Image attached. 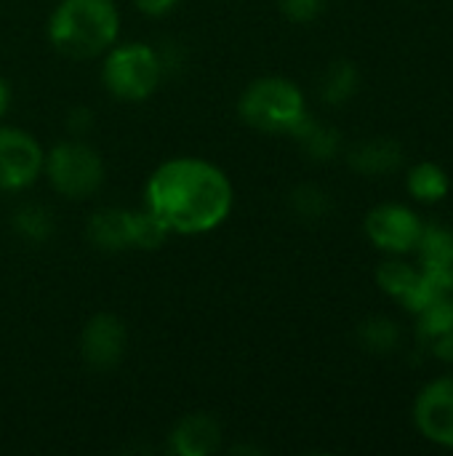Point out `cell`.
Segmentation results:
<instances>
[{"label":"cell","mask_w":453,"mask_h":456,"mask_svg":"<svg viewBox=\"0 0 453 456\" xmlns=\"http://www.w3.org/2000/svg\"><path fill=\"white\" fill-rule=\"evenodd\" d=\"M120 32L115 0H59L48 19L51 45L69 59L107 53Z\"/></svg>","instance_id":"2"},{"label":"cell","mask_w":453,"mask_h":456,"mask_svg":"<svg viewBox=\"0 0 453 456\" xmlns=\"http://www.w3.org/2000/svg\"><path fill=\"white\" fill-rule=\"evenodd\" d=\"M8 104H11V86L0 77V118L5 115Z\"/></svg>","instance_id":"24"},{"label":"cell","mask_w":453,"mask_h":456,"mask_svg":"<svg viewBox=\"0 0 453 456\" xmlns=\"http://www.w3.org/2000/svg\"><path fill=\"white\" fill-rule=\"evenodd\" d=\"M182 0H133V5L144 13V16H152V19H160V16H168Z\"/></svg>","instance_id":"23"},{"label":"cell","mask_w":453,"mask_h":456,"mask_svg":"<svg viewBox=\"0 0 453 456\" xmlns=\"http://www.w3.org/2000/svg\"><path fill=\"white\" fill-rule=\"evenodd\" d=\"M376 286L390 297V299H395V302H400L409 313H414V315H419V313H425L430 305H435L441 297H449V294H443L438 286H435V281L425 273V270H419V267H414V265H409V262H403V259H384L379 267H376Z\"/></svg>","instance_id":"9"},{"label":"cell","mask_w":453,"mask_h":456,"mask_svg":"<svg viewBox=\"0 0 453 456\" xmlns=\"http://www.w3.org/2000/svg\"><path fill=\"white\" fill-rule=\"evenodd\" d=\"M230 176L206 158H171L144 184V208L176 235H206L232 214Z\"/></svg>","instance_id":"1"},{"label":"cell","mask_w":453,"mask_h":456,"mask_svg":"<svg viewBox=\"0 0 453 456\" xmlns=\"http://www.w3.org/2000/svg\"><path fill=\"white\" fill-rule=\"evenodd\" d=\"M417 251L422 259V270L443 294L453 297V227L425 224Z\"/></svg>","instance_id":"13"},{"label":"cell","mask_w":453,"mask_h":456,"mask_svg":"<svg viewBox=\"0 0 453 456\" xmlns=\"http://www.w3.org/2000/svg\"><path fill=\"white\" fill-rule=\"evenodd\" d=\"M358 342L371 355H390L400 345V326L387 315H371L358 326Z\"/></svg>","instance_id":"19"},{"label":"cell","mask_w":453,"mask_h":456,"mask_svg":"<svg viewBox=\"0 0 453 456\" xmlns=\"http://www.w3.org/2000/svg\"><path fill=\"white\" fill-rule=\"evenodd\" d=\"M171 232L152 216L147 208H101L88 222V238L101 251H125V248H158Z\"/></svg>","instance_id":"6"},{"label":"cell","mask_w":453,"mask_h":456,"mask_svg":"<svg viewBox=\"0 0 453 456\" xmlns=\"http://www.w3.org/2000/svg\"><path fill=\"white\" fill-rule=\"evenodd\" d=\"M286 19L296 24H310L326 11V0H278Z\"/></svg>","instance_id":"22"},{"label":"cell","mask_w":453,"mask_h":456,"mask_svg":"<svg viewBox=\"0 0 453 456\" xmlns=\"http://www.w3.org/2000/svg\"><path fill=\"white\" fill-rule=\"evenodd\" d=\"M363 230L379 251L398 256V254L417 251L425 222L414 208L403 203H379L366 214Z\"/></svg>","instance_id":"8"},{"label":"cell","mask_w":453,"mask_h":456,"mask_svg":"<svg viewBox=\"0 0 453 456\" xmlns=\"http://www.w3.org/2000/svg\"><path fill=\"white\" fill-rule=\"evenodd\" d=\"M409 195L419 203H441L451 192L449 171L435 160H419L406 179Z\"/></svg>","instance_id":"16"},{"label":"cell","mask_w":453,"mask_h":456,"mask_svg":"<svg viewBox=\"0 0 453 456\" xmlns=\"http://www.w3.org/2000/svg\"><path fill=\"white\" fill-rule=\"evenodd\" d=\"M358 86H360L358 67L347 59H339L326 69V75L320 80V96L326 104L339 107V104H347L358 94Z\"/></svg>","instance_id":"18"},{"label":"cell","mask_w":453,"mask_h":456,"mask_svg":"<svg viewBox=\"0 0 453 456\" xmlns=\"http://www.w3.org/2000/svg\"><path fill=\"white\" fill-rule=\"evenodd\" d=\"M13 227L27 240H45L51 235V214L40 206H24L13 216Z\"/></svg>","instance_id":"20"},{"label":"cell","mask_w":453,"mask_h":456,"mask_svg":"<svg viewBox=\"0 0 453 456\" xmlns=\"http://www.w3.org/2000/svg\"><path fill=\"white\" fill-rule=\"evenodd\" d=\"M43 171H45L51 187L69 200H83V198L93 195L104 182L101 155L80 139L59 142L45 155Z\"/></svg>","instance_id":"5"},{"label":"cell","mask_w":453,"mask_h":456,"mask_svg":"<svg viewBox=\"0 0 453 456\" xmlns=\"http://www.w3.org/2000/svg\"><path fill=\"white\" fill-rule=\"evenodd\" d=\"M417 339L422 350L443 363H453V297H441L417 315Z\"/></svg>","instance_id":"12"},{"label":"cell","mask_w":453,"mask_h":456,"mask_svg":"<svg viewBox=\"0 0 453 456\" xmlns=\"http://www.w3.org/2000/svg\"><path fill=\"white\" fill-rule=\"evenodd\" d=\"M291 136L304 147V152L312 160H331L342 150V134L334 126H326V123L312 120L310 115L299 123V128Z\"/></svg>","instance_id":"17"},{"label":"cell","mask_w":453,"mask_h":456,"mask_svg":"<svg viewBox=\"0 0 453 456\" xmlns=\"http://www.w3.org/2000/svg\"><path fill=\"white\" fill-rule=\"evenodd\" d=\"M403 144L390 136H374L360 144H355L347 155V163L352 171L363 176H384L403 166Z\"/></svg>","instance_id":"14"},{"label":"cell","mask_w":453,"mask_h":456,"mask_svg":"<svg viewBox=\"0 0 453 456\" xmlns=\"http://www.w3.org/2000/svg\"><path fill=\"white\" fill-rule=\"evenodd\" d=\"M291 206H294V211H296L302 219H320V216H326V214H328V208H331V198H328L320 187H310V184H304V187H296V190H294V195H291Z\"/></svg>","instance_id":"21"},{"label":"cell","mask_w":453,"mask_h":456,"mask_svg":"<svg viewBox=\"0 0 453 456\" xmlns=\"http://www.w3.org/2000/svg\"><path fill=\"white\" fill-rule=\"evenodd\" d=\"M163 77L160 53L142 40L112 45L104 56L101 83L120 102H144L155 94Z\"/></svg>","instance_id":"4"},{"label":"cell","mask_w":453,"mask_h":456,"mask_svg":"<svg viewBox=\"0 0 453 456\" xmlns=\"http://www.w3.org/2000/svg\"><path fill=\"white\" fill-rule=\"evenodd\" d=\"M222 428L208 414L184 417L171 433V452L179 456H208L219 449Z\"/></svg>","instance_id":"15"},{"label":"cell","mask_w":453,"mask_h":456,"mask_svg":"<svg viewBox=\"0 0 453 456\" xmlns=\"http://www.w3.org/2000/svg\"><path fill=\"white\" fill-rule=\"evenodd\" d=\"M45 166L40 142L21 128L0 126V192H21L32 187Z\"/></svg>","instance_id":"7"},{"label":"cell","mask_w":453,"mask_h":456,"mask_svg":"<svg viewBox=\"0 0 453 456\" xmlns=\"http://www.w3.org/2000/svg\"><path fill=\"white\" fill-rule=\"evenodd\" d=\"M411 414L425 441L441 449H453V377H441L425 385Z\"/></svg>","instance_id":"10"},{"label":"cell","mask_w":453,"mask_h":456,"mask_svg":"<svg viewBox=\"0 0 453 456\" xmlns=\"http://www.w3.org/2000/svg\"><path fill=\"white\" fill-rule=\"evenodd\" d=\"M125 342H128V331L123 321L112 313H99L83 326L80 334L83 363L91 366L93 371H109L123 358Z\"/></svg>","instance_id":"11"},{"label":"cell","mask_w":453,"mask_h":456,"mask_svg":"<svg viewBox=\"0 0 453 456\" xmlns=\"http://www.w3.org/2000/svg\"><path fill=\"white\" fill-rule=\"evenodd\" d=\"M238 115L264 134H294L310 115L302 88L280 75H267L246 86L238 99Z\"/></svg>","instance_id":"3"}]
</instances>
